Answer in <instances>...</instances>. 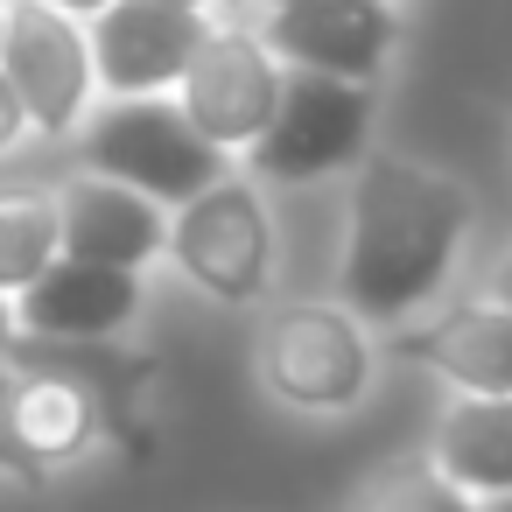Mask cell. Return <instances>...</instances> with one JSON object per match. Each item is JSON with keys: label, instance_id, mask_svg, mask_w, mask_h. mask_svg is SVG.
I'll list each match as a JSON object with an SVG mask.
<instances>
[{"label": "cell", "instance_id": "22", "mask_svg": "<svg viewBox=\"0 0 512 512\" xmlns=\"http://www.w3.org/2000/svg\"><path fill=\"white\" fill-rule=\"evenodd\" d=\"M491 512H512V491H505V498H491Z\"/></svg>", "mask_w": 512, "mask_h": 512}, {"label": "cell", "instance_id": "12", "mask_svg": "<svg viewBox=\"0 0 512 512\" xmlns=\"http://www.w3.org/2000/svg\"><path fill=\"white\" fill-rule=\"evenodd\" d=\"M435 470L463 498H505L512 491V393H463L435 435Z\"/></svg>", "mask_w": 512, "mask_h": 512}, {"label": "cell", "instance_id": "5", "mask_svg": "<svg viewBox=\"0 0 512 512\" xmlns=\"http://www.w3.org/2000/svg\"><path fill=\"white\" fill-rule=\"evenodd\" d=\"M85 43H92V78L120 99H141L183 78L190 50L204 43V22L176 0H106Z\"/></svg>", "mask_w": 512, "mask_h": 512}, {"label": "cell", "instance_id": "13", "mask_svg": "<svg viewBox=\"0 0 512 512\" xmlns=\"http://www.w3.org/2000/svg\"><path fill=\"white\" fill-rule=\"evenodd\" d=\"M15 435H22V449H29L36 470L57 463V456H71V449H85V435H92V393L78 379H64V372L15 379Z\"/></svg>", "mask_w": 512, "mask_h": 512}, {"label": "cell", "instance_id": "15", "mask_svg": "<svg viewBox=\"0 0 512 512\" xmlns=\"http://www.w3.org/2000/svg\"><path fill=\"white\" fill-rule=\"evenodd\" d=\"M50 260H57V204L0 197V295H22Z\"/></svg>", "mask_w": 512, "mask_h": 512}, {"label": "cell", "instance_id": "17", "mask_svg": "<svg viewBox=\"0 0 512 512\" xmlns=\"http://www.w3.org/2000/svg\"><path fill=\"white\" fill-rule=\"evenodd\" d=\"M0 470H22V477H36V463H29L22 435H15V372H0Z\"/></svg>", "mask_w": 512, "mask_h": 512}, {"label": "cell", "instance_id": "18", "mask_svg": "<svg viewBox=\"0 0 512 512\" xmlns=\"http://www.w3.org/2000/svg\"><path fill=\"white\" fill-rule=\"evenodd\" d=\"M22 127H29V113H22V99H15V85L0 78V155H8L15 141H22Z\"/></svg>", "mask_w": 512, "mask_h": 512}, {"label": "cell", "instance_id": "2", "mask_svg": "<svg viewBox=\"0 0 512 512\" xmlns=\"http://www.w3.org/2000/svg\"><path fill=\"white\" fill-rule=\"evenodd\" d=\"M85 162H92V176L141 190L148 204H190L211 183H225V148H211L183 120V106H169L155 92L106 106L85 134Z\"/></svg>", "mask_w": 512, "mask_h": 512}, {"label": "cell", "instance_id": "4", "mask_svg": "<svg viewBox=\"0 0 512 512\" xmlns=\"http://www.w3.org/2000/svg\"><path fill=\"white\" fill-rule=\"evenodd\" d=\"M0 78L15 85L29 127L43 134H71L85 99H92V43L71 15L43 8V0H15L8 8V36H0Z\"/></svg>", "mask_w": 512, "mask_h": 512}, {"label": "cell", "instance_id": "16", "mask_svg": "<svg viewBox=\"0 0 512 512\" xmlns=\"http://www.w3.org/2000/svg\"><path fill=\"white\" fill-rule=\"evenodd\" d=\"M351 512H477L442 470H421V463H393V470H379L365 491H358V505Z\"/></svg>", "mask_w": 512, "mask_h": 512}, {"label": "cell", "instance_id": "6", "mask_svg": "<svg viewBox=\"0 0 512 512\" xmlns=\"http://www.w3.org/2000/svg\"><path fill=\"white\" fill-rule=\"evenodd\" d=\"M183 120L211 141V148H246V141H260V127H267V113H274V99H281V71H274V57L260 50V43H246V36H204L197 50H190V64H183Z\"/></svg>", "mask_w": 512, "mask_h": 512}, {"label": "cell", "instance_id": "7", "mask_svg": "<svg viewBox=\"0 0 512 512\" xmlns=\"http://www.w3.org/2000/svg\"><path fill=\"white\" fill-rule=\"evenodd\" d=\"M169 246H176L183 274L204 281V288L225 295V302L260 295L267 260H274L267 211H260L253 190H239V183H211L204 197H190V204H183V225L169 232Z\"/></svg>", "mask_w": 512, "mask_h": 512}, {"label": "cell", "instance_id": "20", "mask_svg": "<svg viewBox=\"0 0 512 512\" xmlns=\"http://www.w3.org/2000/svg\"><path fill=\"white\" fill-rule=\"evenodd\" d=\"M43 8H57V15H71V22H85V15H99L106 0H43Z\"/></svg>", "mask_w": 512, "mask_h": 512}, {"label": "cell", "instance_id": "8", "mask_svg": "<svg viewBox=\"0 0 512 512\" xmlns=\"http://www.w3.org/2000/svg\"><path fill=\"white\" fill-rule=\"evenodd\" d=\"M274 50L295 71H330V78L365 85L393 50V15L386 0H281Z\"/></svg>", "mask_w": 512, "mask_h": 512}, {"label": "cell", "instance_id": "1", "mask_svg": "<svg viewBox=\"0 0 512 512\" xmlns=\"http://www.w3.org/2000/svg\"><path fill=\"white\" fill-rule=\"evenodd\" d=\"M463 239V190L414 162H372L351 197V253H344V302L358 316H407L449 274Z\"/></svg>", "mask_w": 512, "mask_h": 512}, {"label": "cell", "instance_id": "10", "mask_svg": "<svg viewBox=\"0 0 512 512\" xmlns=\"http://www.w3.org/2000/svg\"><path fill=\"white\" fill-rule=\"evenodd\" d=\"M267 379L302 407H337L365 386V344L330 309H288L267 330Z\"/></svg>", "mask_w": 512, "mask_h": 512}, {"label": "cell", "instance_id": "19", "mask_svg": "<svg viewBox=\"0 0 512 512\" xmlns=\"http://www.w3.org/2000/svg\"><path fill=\"white\" fill-rule=\"evenodd\" d=\"M491 302L512 316V253H505V260H498V274H491Z\"/></svg>", "mask_w": 512, "mask_h": 512}, {"label": "cell", "instance_id": "21", "mask_svg": "<svg viewBox=\"0 0 512 512\" xmlns=\"http://www.w3.org/2000/svg\"><path fill=\"white\" fill-rule=\"evenodd\" d=\"M0 344H8V295H0Z\"/></svg>", "mask_w": 512, "mask_h": 512}, {"label": "cell", "instance_id": "9", "mask_svg": "<svg viewBox=\"0 0 512 512\" xmlns=\"http://www.w3.org/2000/svg\"><path fill=\"white\" fill-rule=\"evenodd\" d=\"M162 246H169L162 204H148V197L127 190V183L85 176V183H71V190L57 197V253H71V260H99V267L141 274Z\"/></svg>", "mask_w": 512, "mask_h": 512}, {"label": "cell", "instance_id": "11", "mask_svg": "<svg viewBox=\"0 0 512 512\" xmlns=\"http://www.w3.org/2000/svg\"><path fill=\"white\" fill-rule=\"evenodd\" d=\"M141 309V281L127 267H99V260H71L57 253L29 288H22V323L36 337H106Z\"/></svg>", "mask_w": 512, "mask_h": 512}, {"label": "cell", "instance_id": "24", "mask_svg": "<svg viewBox=\"0 0 512 512\" xmlns=\"http://www.w3.org/2000/svg\"><path fill=\"white\" fill-rule=\"evenodd\" d=\"M176 8H204V0H176Z\"/></svg>", "mask_w": 512, "mask_h": 512}, {"label": "cell", "instance_id": "3", "mask_svg": "<svg viewBox=\"0 0 512 512\" xmlns=\"http://www.w3.org/2000/svg\"><path fill=\"white\" fill-rule=\"evenodd\" d=\"M365 127H372L365 85L330 78V71H295V78H281V99H274V113L253 141V169L281 176V183L330 176L358 155Z\"/></svg>", "mask_w": 512, "mask_h": 512}, {"label": "cell", "instance_id": "23", "mask_svg": "<svg viewBox=\"0 0 512 512\" xmlns=\"http://www.w3.org/2000/svg\"><path fill=\"white\" fill-rule=\"evenodd\" d=\"M0 36H8V8H0Z\"/></svg>", "mask_w": 512, "mask_h": 512}, {"label": "cell", "instance_id": "14", "mask_svg": "<svg viewBox=\"0 0 512 512\" xmlns=\"http://www.w3.org/2000/svg\"><path fill=\"white\" fill-rule=\"evenodd\" d=\"M428 358L463 386V393H512V316L491 309H456L435 337Z\"/></svg>", "mask_w": 512, "mask_h": 512}]
</instances>
